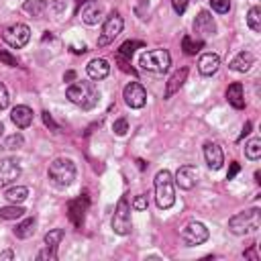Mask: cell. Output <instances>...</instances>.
I'll return each mask as SVG.
<instances>
[{
    "label": "cell",
    "instance_id": "1",
    "mask_svg": "<svg viewBox=\"0 0 261 261\" xmlns=\"http://www.w3.org/2000/svg\"><path fill=\"white\" fill-rule=\"evenodd\" d=\"M65 96L84 110H92L100 100V92L92 82H73L71 86H67Z\"/></svg>",
    "mask_w": 261,
    "mask_h": 261
},
{
    "label": "cell",
    "instance_id": "2",
    "mask_svg": "<svg viewBox=\"0 0 261 261\" xmlns=\"http://www.w3.org/2000/svg\"><path fill=\"white\" fill-rule=\"evenodd\" d=\"M47 175L57 188H67L75 179V165L69 157H57L49 163Z\"/></svg>",
    "mask_w": 261,
    "mask_h": 261
},
{
    "label": "cell",
    "instance_id": "3",
    "mask_svg": "<svg viewBox=\"0 0 261 261\" xmlns=\"http://www.w3.org/2000/svg\"><path fill=\"white\" fill-rule=\"evenodd\" d=\"M259 224H261V210L251 208V210L234 214L228 220V230L234 234H249V232H255L259 228Z\"/></svg>",
    "mask_w": 261,
    "mask_h": 261
},
{
    "label": "cell",
    "instance_id": "4",
    "mask_svg": "<svg viewBox=\"0 0 261 261\" xmlns=\"http://www.w3.org/2000/svg\"><path fill=\"white\" fill-rule=\"evenodd\" d=\"M155 200L159 208H171L175 202V192H173V177L167 169L157 171L155 175Z\"/></svg>",
    "mask_w": 261,
    "mask_h": 261
},
{
    "label": "cell",
    "instance_id": "5",
    "mask_svg": "<svg viewBox=\"0 0 261 261\" xmlns=\"http://www.w3.org/2000/svg\"><path fill=\"white\" fill-rule=\"evenodd\" d=\"M139 65L147 71H153V73H163L169 69L171 65V57L165 49H151V51H145L139 59Z\"/></svg>",
    "mask_w": 261,
    "mask_h": 261
},
{
    "label": "cell",
    "instance_id": "6",
    "mask_svg": "<svg viewBox=\"0 0 261 261\" xmlns=\"http://www.w3.org/2000/svg\"><path fill=\"white\" fill-rule=\"evenodd\" d=\"M112 230L116 234H128L130 232V204H128V196L124 194L116 208H114V216H112Z\"/></svg>",
    "mask_w": 261,
    "mask_h": 261
},
{
    "label": "cell",
    "instance_id": "7",
    "mask_svg": "<svg viewBox=\"0 0 261 261\" xmlns=\"http://www.w3.org/2000/svg\"><path fill=\"white\" fill-rule=\"evenodd\" d=\"M122 27H124L122 16H120L118 12H110V14L106 16L104 24H102V33H100V37H98V47H106L108 43H112V41L122 33Z\"/></svg>",
    "mask_w": 261,
    "mask_h": 261
},
{
    "label": "cell",
    "instance_id": "8",
    "mask_svg": "<svg viewBox=\"0 0 261 261\" xmlns=\"http://www.w3.org/2000/svg\"><path fill=\"white\" fill-rule=\"evenodd\" d=\"M2 39H4L10 47L20 49V47H24V45L29 43V39H31V29H29L27 24H22V22H16V24L4 29Z\"/></svg>",
    "mask_w": 261,
    "mask_h": 261
},
{
    "label": "cell",
    "instance_id": "9",
    "mask_svg": "<svg viewBox=\"0 0 261 261\" xmlns=\"http://www.w3.org/2000/svg\"><path fill=\"white\" fill-rule=\"evenodd\" d=\"M181 239L186 243V247H196L202 245L208 239V228L202 222H190L186 224V228L181 230Z\"/></svg>",
    "mask_w": 261,
    "mask_h": 261
},
{
    "label": "cell",
    "instance_id": "10",
    "mask_svg": "<svg viewBox=\"0 0 261 261\" xmlns=\"http://www.w3.org/2000/svg\"><path fill=\"white\" fill-rule=\"evenodd\" d=\"M122 98H124L126 106H130V108H143L145 102H147V92H145V88L139 82H130V84L124 86Z\"/></svg>",
    "mask_w": 261,
    "mask_h": 261
},
{
    "label": "cell",
    "instance_id": "11",
    "mask_svg": "<svg viewBox=\"0 0 261 261\" xmlns=\"http://www.w3.org/2000/svg\"><path fill=\"white\" fill-rule=\"evenodd\" d=\"M88 204H90L88 196H80V198H73V200L67 202V216H69V220L75 228L84 226V216H86Z\"/></svg>",
    "mask_w": 261,
    "mask_h": 261
},
{
    "label": "cell",
    "instance_id": "12",
    "mask_svg": "<svg viewBox=\"0 0 261 261\" xmlns=\"http://www.w3.org/2000/svg\"><path fill=\"white\" fill-rule=\"evenodd\" d=\"M194 33L200 37V41L216 33V24H214V18L210 16V12H208V10H202V12H198V16L194 18Z\"/></svg>",
    "mask_w": 261,
    "mask_h": 261
},
{
    "label": "cell",
    "instance_id": "13",
    "mask_svg": "<svg viewBox=\"0 0 261 261\" xmlns=\"http://www.w3.org/2000/svg\"><path fill=\"white\" fill-rule=\"evenodd\" d=\"M20 175V165L16 159H0V188L12 184Z\"/></svg>",
    "mask_w": 261,
    "mask_h": 261
},
{
    "label": "cell",
    "instance_id": "14",
    "mask_svg": "<svg viewBox=\"0 0 261 261\" xmlns=\"http://www.w3.org/2000/svg\"><path fill=\"white\" fill-rule=\"evenodd\" d=\"M198 181V169L194 165H184L177 169L175 173V184L181 188V190H192Z\"/></svg>",
    "mask_w": 261,
    "mask_h": 261
},
{
    "label": "cell",
    "instance_id": "15",
    "mask_svg": "<svg viewBox=\"0 0 261 261\" xmlns=\"http://www.w3.org/2000/svg\"><path fill=\"white\" fill-rule=\"evenodd\" d=\"M80 18H82L86 24H96V22L102 18V6H100L96 0L84 2V6L80 8Z\"/></svg>",
    "mask_w": 261,
    "mask_h": 261
},
{
    "label": "cell",
    "instance_id": "16",
    "mask_svg": "<svg viewBox=\"0 0 261 261\" xmlns=\"http://www.w3.org/2000/svg\"><path fill=\"white\" fill-rule=\"evenodd\" d=\"M204 159H206V163H208L210 169H220L222 163H224L222 149L216 143H206L204 145Z\"/></svg>",
    "mask_w": 261,
    "mask_h": 261
},
{
    "label": "cell",
    "instance_id": "17",
    "mask_svg": "<svg viewBox=\"0 0 261 261\" xmlns=\"http://www.w3.org/2000/svg\"><path fill=\"white\" fill-rule=\"evenodd\" d=\"M10 118H12V122H14L18 128H27V126H31V122H33V110H31L29 106H24V104L14 106L12 112H10Z\"/></svg>",
    "mask_w": 261,
    "mask_h": 261
},
{
    "label": "cell",
    "instance_id": "18",
    "mask_svg": "<svg viewBox=\"0 0 261 261\" xmlns=\"http://www.w3.org/2000/svg\"><path fill=\"white\" fill-rule=\"evenodd\" d=\"M253 63H255L253 53H251V51H241L237 57H232V59H230L228 67H230L232 71L245 73V71H249V69H251V65H253Z\"/></svg>",
    "mask_w": 261,
    "mask_h": 261
},
{
    "label": "cell",
    "instance_id": "19",
    "mask_svg": "<svg viewBox=\"0 0 261 261\" xmlns=\"http://www.w3.org/2000/svg\"><path fill=\"white\" fill-rule=\"evenodd\" d=\"M186 77H188V67H181V69L173 71L171 77L167 80V86H165V98H171L175 92H179V88L184 86Z\"/></svg>",
    "mask_w": 261,
    "mask_h": 261
},
{
    "label": "cell",
    "instance_id": "20",
    "mask_svg": "<svg viewBox=\"0 0 261 261\" xmlns=\"http://www.w3.org/2000/svg\"><path fill=\"white\" fill-rule=\"evenodd\" d=\"M220 65V57L216 53H206L198 59V71L202 75H212Z\"/></svg>",
    "mask_w": 261,
    "mask_h": 261
},
{
    "label": "cell",
    "instance_id": "21",
    "mask_svg": "<svg viewBox=\"0 0 261 261\" xmlns=\"http://www.w3.org/2000/svg\"><path fill=\"white\" fill-rule=\"evenodd\" d=\"M86 69H88V75L92 80H104L108 75V71H110V65H108L106 59H92Z\"/></svg>",
    "mask_w": 261,
    "mask_h": 261
},
{
    "label": "cell",
    "instance_id": "22",
    "mask_svg": "<svg viewBox=\"0 0 261 261\" xmlns=\"http://www.w3.org/2000/svg\"><path fill=\"white\" fill-rule=\"evenodd\" d=\"M226 100L234 106V108H243L245 106V96H243V86L239 82L230 84L226 88Z\"/></svg>",
    "mask_w": 261,
    "mask_h": 261
},
{
    "label": "cell",
    "instance_id": "23",
    "mask_svg": "<svg viewBox=\"0 0 261 261\" xmlns=\"http://www.w3.org/2000/svg\"><path fill=\"white\" fill-rule=\"evenodd\" d=\"M22 8H24V12H29L31 16L41 18V16L47 12L49 4H47V0H27V2L22 4Z\"/></svg>",
    "mask_w": 261,
    "mask_h": 261
},
{
    "label": "cell",
    "instance_id": "24",
    "mask_svg": "<svg viewBox=\"0 0 261 261\" xmlns=\"http://www.w3.org/2000/svg\"><path fill=\"white\" fill-rule=\"evenodd\" d=\"M35 226H37V220H35V218H24L22 222L16 224L14 234H16L18 239H29V237L35 232Z\"/></svg>",
    "mask_w": 261,
    "mask_h": 261
},
{
    "label": "cell",
    "instance_id": "25",
    "mask_svg": "<svg viewBox=\"0 0 261 261\" xmlns=\"http://www.w3.org/2000/svg\"><path fill=\"white\" fill-rule=\"evenodd\" d=\"M27 196H29V190H27L24 186H14V188L6 190V194H4V198H6L8 202H12V204H20V202H24Z\"/></svg>",
    "mask_w": 261,
    "mask_h": 261
},
{
    "label": "cell",
    "instance_id": "26",
    "mask_svg": "<svg viewBox=\"0 0 261 261\" xmlns=\"http://www.w3.org/2000/svg\"><path fill=\"white\" fill-rule=\"evenodd\" d=\"M247 24L251 31L259 33L261 31V8L259 6H253L249 12H247Z\"/></svg>",
    "mask_w": 261,
    "mask_h": 261
},
{
    "label": "cell",
    "instance_id": "27",
    "mask_svg": "<svg viewBox=\"0 0 261 261\" xmlns=\"http://www.w3.org/2000/svg\"><path fill=\"white\" fill-rule=\"evenodd\" d=\"M245 155L253 161H257L261 157V139H251L247 145H245Z\"/></svg>",
    "mask_w": 261,
    "mask_h": 261
},
{
    "label": "cell",
    "instance_id": "28",
    "mask_svg": "<svg viewBox=\"0 0 261 261\" xmlns=\"http://www.w3.org/2000/svg\"><path fill=\"white\" fill-rule=\"evenodd\" d=\"M24 214V208H20V206H4V208H0V218H4V220H16V218H20Z\"/></svg>",
    "mask_w": 261,
    "mask_h": 261
},
{
    "label": "cell",
    "instance_id": "29",
    "mask_svg": "<svg viewBox=\"0 0 261 261\" xmlns=\"http://www.w3.org/2000/svg\"><path fill=\"white\" fill-rule=\"evenodd\" d=\"M181 49L186 51V55H196L202 49V41H194L190 35H186L181 39Z\"/></svg>",
    "mask_w": 261,
    "mask_h": 261
},
{
    "label": "cell",
    "instance_id": "30",
    "mask_svg": "<svg viewBox=\"0 0 261 261\" xmlns=\"http://www.w3.org/2000/svg\"><path fill=\"white\" fill-rule=\"evenodd\" d=\"M141 47H143L141 41H124V43L120 45V49H118L116 55H122V57H128V59H130V55L135 53V49H141Z\"/></svg>",
    "mask_w": 261,
    "mask_h": 261
},
{
    "label": "cell",
    "instance_id": "31",
    "mask_svg": "<svg viewBox=\"0 0 261 261\" xmlns=\"http://www.w3.org/2000/svg\"><path fill=\"white\" fill-rule=\"evenodd\" d=\"M63 228H53V230H49L47 234H45V245L47 247H55L57 249V245L61 243V239H63Z\"/></svg>",
    "mask_w": 261,
    "mask_h": 261
},
{
    "label": "cell",
    "instance_id": "32",
    "mask_svg": "<svg viewBox=\"0 0 261 261\" xmlns=\"http://www.w3.org/2000/svg\"><path fill=\"white\" fill-rule=\"evenodd\" d=\"M22 143H24L22 135H10V137L4 141V149H18Z\"/></svg>",
    "mask_w": 261,
    "mask_h": 261
},
{
    "label": "cell",
    "instance_id": "33",
    "mask_svg": "<svg viewBox=\"0 0 261 261\" xmlns=\"http://www.w3.org/2000/svg\"><path fill=\"white\" fill-rule=\"evenodd\" d=\"M212 10H216L218 14H224L230 10V0H210Z\"/></svg>",
    "mask_w": 261,
    "mask_h": 261
},
{
    "label": "cell",
    "instance_id": "34",
    "mask_svg": "<svg viewBox=\"0 0 261 261\" xmlns=\"http://www.w3.org/2000/svg\"><path fill=\"white\" fill-rule=\"evenodd\" d=\"M112 130H114V135H118V137L126 135V130H128V122H126V118H118V120H114Z\"/></svg>",
    "mask_w": 261,
    "mask_h": 261
},
{
    "label": "cell",
    "instance_id": "35",
    "mask_svg": "<svg viewBox=\"0 0 261 261\" xmlns=\"http://www.w3.org/2000/svg\"><path fill=\"white\" fill-rule=\"evenodd\" d=\"M37 259H41V261H45V259H51V261H55L57 259V253H55V247H47L45 245V249L37 255Z\"/></svg>",
    "mask_w": 261,
    "mask_h": 261
},
{
    "label": "cell",
    "instance_id": "36",
    "mask_svg": "<svg viewBox=\"0 0 261 261\" xmlns=\"http://www.w3.org/2000/svg\"><path fill=\"white\" fill-rule=\"evenodd\" d=\"M0 61H2L4 65H8V67H16V65H18L16 57H12L8 51H0Z\"/></svg>",
    "mask_w": 261,
    "mask_h": 261
},
{
    "label": "cell",
    "instance_id": "37",
    "mask_svg": "<svg viewBox=\"0 0 261 261\" xmlns=\"http://www.w3.org/2000/svg\"><path fill=\"white\" fill-rule=\"evenodd\" d=\"M116 61L120 63V69H122V71H130V73H135V69L130 67V59H128V57H122V55H116Z\"/></svg>",
    "mask_w": 261,
    "mask_h": 261
},
{
    "label": "cell",
    "instance_id": "38",
    "mask_svg": "<svg viewBox=\"0 0 261 261\" xmlns=\"http://www.w3.org/2000/svg\"><path fill=\"white\" fill-rule=\"evenodd\" d=\"M188 2H190V0H171V6H173V10H175L177 14H184L186 8H188Z\"/></svg>",
    "mask_w": 261,
    "mask_h": 261
},
{
    "label": "cell",
    "instance_id": "39",
    "mask_svg": "<svg viewBox=\"0 0 261 261\" xmlns=\"http://www.w3.org/2000/svg\"><path fill=\"white\" fill-rule=\"evenodd\" d=\"M147 204H149V202H147V196H137L135 202H133V208H135V210H145Z\"/></svg>",
    "mask_w": 261,
    "mask_h": 261
},
{
    "label": "cell",
    "instance_id": "40",
    "mask_svg": "<svg viewBox=\"0 0 261 261\" xmlns=\"http://www.w3.org/2000/svg\"><path fill=\"white\" fill-rule=\"evenodd\" d=\"M8 106V92H6V86L0 82V110Z\"/></svg>",
    "mask_w": 261,
    "mask_h": 261
},
{
    "label": "cell",
    "instance_id": "41",
    "mask_svg": "<svg viewBox=\"0 0 261 261\" xmlns=\"http://www.w3.org/2000/svg\"><path fill=\"white\" fill-rule=\"evenodd\" d=\"M43 122H45V124H47V126H49L51 130H59V126L55 124V120H53V116H51V114H49L47 110L43 112Z\"/></svg>",
    "mask_w": 261,
    "mask_h": 261
},
{
    "label": "cell",
    "instance_id": "42",
    "mask_svg": "<svg viewBox=\"0 0 261 261\" xmlns=\"http://www.w3.org/2000/svg\"><path fill=\"white\" fill-rule=\"evenodd\" d=\"M239 171H241V165H239L237 161H232V163H230V169H228V173H226V179H232Z\"/></svg>",
    "mask_w": 261,
    "mask_h": 261
},
{
    "label": "cell",
    "instance_id": "43",
    "mask_svg": "<svg viewBox=\"0 0 261 261\" xmlns=\"http://www.w3.org/2000/svg\"><path fill=\"white\" fill-rule=\"evenodd\" d=\"M245 257H251V259H255V261L259 259V257H257V253H255V247H253V249H249V251H245Z\"/></svg>",
    "mask_w": 261,
    "mask_h": 261
},
{
    "label": "cell",
    "instance_id": "44",
    "mask_svg": "<svg viewBox=\"0 0 261 261\" xmlns=\"http://www.w3.org/2000/svg\"><path fill=\"white\" fill-rule=\"evenodd\" d=\"M12 257H14L12 251H4V253H0V261H4V259H12Z\"/></svg>",
    "mask_w": 261,
    "mask_h": 261
},
{
    "label": "cell",
    "instance_id": "45",
    "mask_svg": "<svg viewBox=\"0 0 261 261\" xmlns=\"http://www.w3.org/2000/svg\"><path fill=\"white\" fill-rule=\"evenodd\" d=\"M249 133H251V122L247 120V122H245V126H243V133H241V137H245V135H249Z\"/></svg>",
    "mask_w": 261,
    "mask_h": 261
},
{
    "label": "cell",
    "instance_id": "46",
    "mask_svg": "<svg viewBox=\"0 0 261 261\" xmlns=\"http://www.w3.org/2000/svg\"><path fill=\"white\" fill-rule=\"evenodd\" d=\"M73 77H75V73H73V71H67V73L63 75V80H65V82H69V80H73Z\"/></svg>",
    "mask_w": 261,
    "mask_h": 261
},
{
    "label": "cell",
    "instance_id": "47",
    "mask_svg": "<svg viewBox=\"0 0 261 261\" xmlns=\"http://www.w3.org/2000/svg\"><path fill=\"white\" fill-rule=\"evenodd\" d=\"M55 10H57V12H61V10H63V6H61V0H55Z\"/></svg>",
    "mask_w": 261,
    "mask_h": 261
},
{
    "label": "cell",
    "instance_id": "48",
    "mask_svg": "<svg viewBox=\"0 0 261 261\" xmlns=\"http://www.w3.org/2000/svg\"><path fill=\"white\" fill-rule=\"evenodd\" d=\"M2 130H4V126H2V122H0V137H2Z\"/></svg>",
    "mask_w": 261,
    "mask_h": 261
}]
</instances>
